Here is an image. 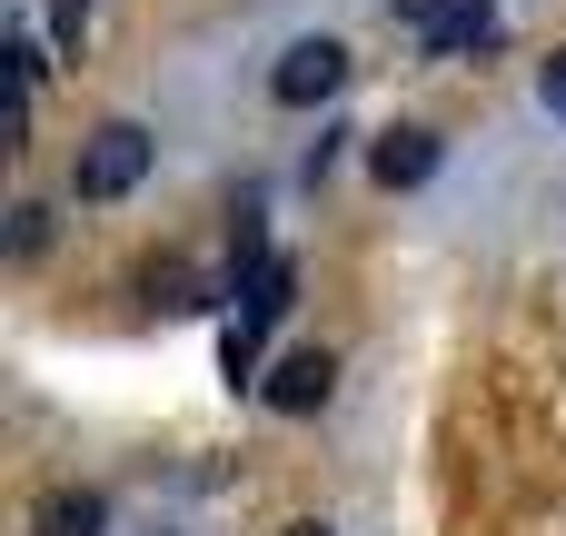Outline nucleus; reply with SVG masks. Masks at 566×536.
<instances>
[{"label": "nucleus", "mask_w": 566, "mask_h": 536, "mask_svg": "<svg viewBox=\"0 0 566 536\" xmlns=\"http://www.w3.org/2000/svg\"><path fill=\"white\" fill-rule=\"evenodd\" d=\"M328 388H338V358H328V348H298V358H279V368H269V388H259V398H269L279 418H318V408H328Z\"/></svg>", "instance_id": "obj_3"}, {"label": "nucleus", "mask_w": 566, "mask_h": 536, "mask_svg": "<svg viewBox=\"0 0 566 536\" xmlns=\"http://www.w3.org/2000/svg\"><path fill=\"white\" fill-rule=\"evenodd\" d=\"M30 536H109V497H90V487H50V497L30 507Z\"/></svg>", "instance_id": "obj_6"}, {"label": "nucleus", "mask_w": 566, "mask_h": 536, "mask_svg": "<svg viewBox=\"0 0 566 536\" xmlns=\"http://www.w3.org/2000/svg\"><path fill=\"white\" fill-rule=\"evenodd\" d=\"M448 10H458V0H388V20H408V30H438Z\"/></svg>", "instance_id": "obj_9"}, {"label": "nucleus", "mask_w": 566, "mask_h": 536, "mask_svg": "<svg viewBox=\"0 0 566 536\" xmlns=\"http://www.w3.org/2000/svg\"><path fill=\"white\" fill-rule=\"evenodd\" d=\"M40 249H50V209L20 199V209H10V259H40Z\"/></svg>", "instance_id": "obj_7"}, {"label": "nucleus", "mask_w": 566, "mask_h": 536, "mask_svg": "<svg viewBox=\"0 0 566 536\" xmlns=\"http://www.w3.org/2000/svg\"><path fill=\"white\" fill-rule=\"evenodd\" d=\"M139 179H149V129H139V119H99V129L80 139L70 189H80V199H129Z\"/></svg>", "instance_id": "obj_1"}, {"label": "nucleus", "mask_w": 566, "mask_h": 536, "mask_svg": "<svg viewBox=\"0 0 566 536\" xmlns=\"http://www.w3.org/2000/svg\"><path fill=\"white\" fill-rule=\"evenodd\" d=\"M50 30H60V40H80V30H90V0H50Z\"/></svg>", "instance_id": "obj_11"}, {"label": "nucleus", "mask_w": 566, "mask_h": 536, "mask_svg": "<svg viewBox=\"0 0 566 536\" xmlns=\"http://www.w3.org/2000/svg\"><path fill=\"white\" fill-rule=\"evenodd\" d=\"M537 99L566 119V50H547V70H537Z\"/></svg>", "instance_id": "obj_10"}, {"label": "nucleus", "mask_w": 566, "mask_h": 536, "mask_svg": "<svg viewBox=\"0 0 566 536\" xmlns=\"http://www.w3.org/2000/svg\"><path fill=\"white\" fill-rule=\"evenodd\" d=\"M338 80H348V50H338V40H289V60L269 70V99H279V109H318Z\"/></svg>", "instance_id": "obj_2"}, {"label": "nucleus", "mask_w": 566, "mask_h": 536, "mask_svg": "<svg viewBox=\"0 0 566 536\" xmlns=\"http://www.w3.org/2000/svg\"><path fill=\"white\" fill-rule=\"evenodd\" d=\"M289 536H338V527H328V517H298V527H289Z\"/></svg>", "instance_id": "obj_12"}, {"label": "nucleus", "mask_w": 566, "mask_h": 536, "mask_svg": "<svg viewBox=\"0 0 566 536\" xmlns=\"http://www.w3.org/2000/svg\"><path fill=\"white\" fill-rule=\"evenodd\" d=\"M497 40H507L497 0H458V10L428 30V60H478V50H497Z\"/></svg>", "instance_id": "obj_4"}, {"label": "nucleus", "mask_w": 566, "mask_h": 536, "mask_svg": "<svg viewBox=\"0 0 566 536\" xmlns=\"http://www.w3.org/2000/svg\"><path fill=\"white\" fill-rule=\"evenodd\" d=\"M149 308H199V278L189 269H149Z\"/></svg>", "instance_id": "obj_8"}, {"label": "nucleus", "mask_w": 566, "mask_h": 536, "mask_svg": "<svg viewBox=\"0 0 566 536\" xmlns=\"http://www.w3.org/2000/svg\"><path fill=\"white\" fill-rule=\"evenodd\" d=\"M368 169H378V189H428V169H438V129H388V139L368 149Z\"/></svg>", "instance_id": "obj_5"}]
</instances>
